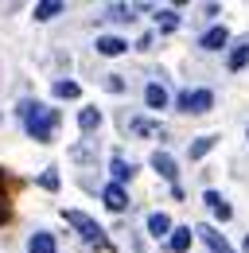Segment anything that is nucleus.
<instances>
[{
    "instance_id": "obj_1",
    "label": "nucleus",
    "mask_w": 249,
    "mask_h": 253,
    "mask_svg": "<svg viewBox=\"0 0 249 253\" xmlns=\"http://www.w3.org/2000/svg\"><path fill=\"white\" fill-rule=\"evenodd\" d=\"M20 117H24L28 136H35V140H51V132L59 125V113L47 109V105H39V101H24L20 105Z\"/></svg>"
},
{
    "instance_id": "obj_2",
    "label": "nucleus",
    "mask_w": 249,
    "mask_h": 253,
    "mask_svg": "<svg viewBox=\"0 0 249 253\" xmlns=\"http://www.w3.org/2000/svg\"><path fill=\"white\" fill-rule=\"evenodd\" d=\"M66 222L78 230V238H86L90 246H97V250H105V234H101V226L90 218V214H82V211H66Z\"/></svg>"
},
{
    "instance_id": "obj_3",
    "label": "nucleus",
    "mask_w": 249,
    "mask_h": 253,
    "mask_svg": "<svg viewBox=\"0 0 249 253\" xmlns=\"http://www.w3.org/2000/svg\"><path fill=\"white\" fill-rule=\"evenodd\" d=\"M210 105H214L210 90H183V94L175 97V109H183V113H207Z\"/></svg>"
},
{
    "instance_id": "obj_4",
    "label": "nucleus",
    "mask_w": 249,
    "mask_h": 253,
    "mask_svg": "<svg viewBox=\"0 0 249 253\" xmlns=\"http://www.w3.org/2000/svg\"><path fill=\"white\" fill-rule=\"evenodd\" d=\"M101 203H105L109 211H117V214H121V211H128V195H124L121 183H109V187L101 191Z\"/></svg>"
},
{
    "instance_id": "obj_5",
    "label": "nucleus",
    "mask_w": 249,
    "mask_h": 253,
    "mask_svg": "<svg viewBox=\"0 0 249 253\" xmlns=\"http://www.w3.org/2000/svg\"><path fill=\"white\" fill-rule=\"evenodd\" d=\"M199 238L207 242V253H234V246H230V242L218 234L214 226H203V230H199Z\"/></svg>"
},
{
    "instance_id": "obj_6",
    "label": "nucleus",
    "mask_w": 249,
    "mask_h": 253,
    "mask_svg": "<svg viewBox=\"0 0 249 253\" xmlns=\"http://www.w3.org/2000/svg\"><path fill=\"white\" fill-rule=\"evenodd\" d=\"M59 246H55V238L47 234V230H35L28 238V253H55Z\"/></svg>"
},
{
    "instance_id": "obj_7",
    "label": "nucleus",
    "mask_w": 249,
    "mask_h": 253,
    "mask_svg": "<svg viewBox=\"0 0 249 253\" xmlns=\"http://www.w3.org/2000/svg\"><path fill=\"white\" fill-rule=\"evenodd\" d=\"M97 51L117 59V55H124V51H128V43H124L121 35H97Z\"/></svg>"
},
{
    "instance_id": "obj_8",
    "label": "nucleus",
    "mask_w": 249,
    "mask_h": 253,
    "mask_svg": "<svg viewBox=\"0 0 249 253\" xmlns=\"http://www.w3.org/2000/svg\"><path fill=\"white\" fill-rule=\"evenodd\" d=\"M148 234H152V238H167V234H171V218H167L164 211L148 214Z\"/></svg>"
},
{
    "instance_id": "obj_9",
    "label": "nucleus",
    "mask_w": 249,
    "mask_h": 253,
    "mask_svg": "<svg viewBox=\"0 0 249 253\" xmlns=\"http://www.w3.org/2000/svg\"><path fill=\"white\" fill-rule=\"evenodd\" d=\"M226 39H230V32H226V28H210V32L203 35L199 43H203L207 51H222V47H226Z\"/></svg>"
},
{
    "instance_id": "obj_10",
    "label": "nucleus",
    "mask_w": 249,
    "mask_h": 253,
    "mask_svg": "<svg viewBox=\"0 0 249 253\" xmlns=\"http://www.w3.org/2000/svg\"><path fill=\"white\" fill-rule=\"evenodd\" d=\"M144 101H148V109H167V90H164L160 82H152V86L144 90Z\"/></svg>"
},
{
    "instance_id": "obj_11",
    "label": "nucleus",
    "mask_w": 249,
    "mask_h": 253,
    "mask_svg": "<svg viewBox=\"0 0 249 253\" xmlns=\"http://www.w3.org/2000/svg\"><path fill=\"white\" fill-rule=\"evenodd\" d=\"M152 168L164 175V179H171V183H175V160L167 156V152H156V156H152Z\"/></svg>"
},
{
    "instance_id": "obj_12",
    "label": "nucleus",
    "mask_w": 249,
    "mask_h": 253,
    "mask_svg": "<svg viewBox=\"0 0 249 253\" xmlns=\"http://www.w3.org/2000/svg\"><path fill=\"white\" fill-rule=\"evenodd\" d=\"M132 132H140V136H164V125H156V121H144V117H132L128 121Z\"/></svg>"
},
{
    "instance_id": "obj_13",
    "label": "nucleus",
    "mask_w": 249,
    "mask_h": 253,
    "mask_svg": "<svg viewBox=\"0 0 249 253\" xmlns=\"http://www.w3.org/2000/svg\"><path fill=\"white\" fill-rule=\"evenodd\" d=\"M97 125H101V113H97L93 105H86V109L78 113V128H82V132H93Z\"/></svg>"
},
{
    "instance_id": "obj_14",
    "label": "nucleus",
    "mask_w": 249,
    "mask_h": 253,
    "mask_svg": "<svg viewBox=\"0 0 249 253\" xmlns=\"http://www.w3.org/2000/svg\"><path fill=\"white\" fill-rule=\"evenodd\" d=\"M62 12V0H43V4H35V20H55Z\"/></svg>"
},
{
    "instance_id": "obj_15",
    "label": "nucleus",
    "mask_w": 249,
    "mask_h": 253,
    "mask_svg": "<svg viewBox=\"0 0 249 253\" xmlns=\"http://www.w3.org/2000/svg\"><path fill=\"white\" fill-rule=\"evenodd\" d=\"M203 199H207V207H210V211H214L218 218H230V214H234V211H230V207H226V203H222V195H218V191H207V195H203Z\"/></svg>"
},
{
    "instance_id": "obj_16",
    "label": "nucleus",
    "mask_w": 249,
    "mask_h": 253,
    "mask_svg": "<svg viewBox=\"0 0 249 253\" xmlns=\"http://www.w3.org/2000/svg\"><path fill=\"white\" fill-rule=\"evenodd\" d=\"M109 171H113V179H117V183H124V179H132V164H128V160H121V156H113V164H109Z\"/></svg>"
},
{
    "instance_id": "obj_17",
    "label": "nucleus",
    "mask_w": 249,
    "mask_h": 253,
    "mask_svg": "<svg viewBox=\"0 0 249 253\" xmlns=\"http://www.w3.org/2000/svg\"><path fill=\"white\" fill-rule=\"evenodd\" d=\"M242 66H249V43H238L230 51V70H242Z\"/></svg>"
},
{
    "instance_id": "obj_18",
    "label": "nucleus",
    "mask_w": 249,
    "mask_h": 253,
    "mask_svg": "<svg viewBox=\"0 0 249 253\" xmlns=\"http://www.w3.org/2000/svg\"><path fill=\"white\" fill-rule=\"evenodd\" d=\"M167 246L175 253H183L187 246H191V230H175V234H167Z\"/></svg>"
},
{
    "instance_id": "obj_19",
    "label": "nucleus",
    "mask_w": 249,
    "mask_h": 253,
    "mask_svg": "<svg viewBox=\"0 0 249 253\" xmlns=\"http://www.w3.org/2000/svg\"><path fill=\"white\" fill-rule=\"evenodd\" d=\"M156 24H160V32H175L179 28V16L175 12H156Z\"/></svg>"
},
{
    "instance_id": "obj_20",
    "label": "nucleus",
    "mask_w": 249,
    "mask_h": 253,
    "mask_svg": "<svg viewBox=\"0 0 249 253\" xmlns=\"http://www.w3.org/2000/svg\"><path fill=\"white\" fill-rule=\"evenodd\" d=\"M210 148H214V136H199V140H195V144H191V160L207 156V152H210Z\"/></svg>"
},
{
    "instance_id": "obj_21",
    "label": "nucleus",
    "mask_w": 249,
    "mask_h": 253,
    "mask_svg": "<svg viewBox=\"0 0 249 253\" xmlns=\"http://www.w3.org/2000/svg\"><path fill=\"white\" fill-rule=\"evenodd\" d=\"M105 16H109V20H132V8H128V4H109V8H105Z\"/></svg>"
},
{
    "instance_id": "obj_22",
    "label": "nucleus",
    "mask_w": 249,
    "mask_h": 253,
    "mask_svg": "<svg viewBox=\"0 0 249 253\" xmlns=\"http://www.w3.org/2000/svg\"><path fill=\"white\" fill-rule=\"evenodd\" d=\"M78 94H82V90H78V82H66V78L55 82V97H78Z\"/></svg>"
},
{
    "instance_id": "obj_23",
    "label": "nucleus",
    "mask_w": 249,
    "mask_h": 253,
    "mask_svg": "<svg viewBox=\"0 0 249 253\" xmlns=\"http://www.w3.org/2000/svg\"><path fill=\"white\" fill-rule=\"evenodd\" d=\"M39 183H43L47 191H55V187H59V171H43V175H39Z\"/></svg>"
},
{
    "instance_id": "obj_24",
    "label": "nucleus",
    "mask_w": 249,
    "mask_h": 253,
    "mask_svg": "<svg viewBox=\"0 0 249 253\" xmlns=\"http://www.w3.org/2000/svg\"><path fill=\"white\" fill-rule=\"evenodd\" d=\"M8 218V199H4V187H0V222Z\"/></svg>"
},
{
    "instance_id": "obj_25",
    "label": "nucleus",
    "mask_w": 249,
    "mask_h": 253,
    "mask_svg": "<svg viewBox=\"0 0 249 253\" xmlns=\"http://www.w3.org/2000/svg\"><path fill=\"white\" fill-rule=\"evenodd\" d=\"M246 250H249V238H246Z\"/></svg>"
}]
</instances>
